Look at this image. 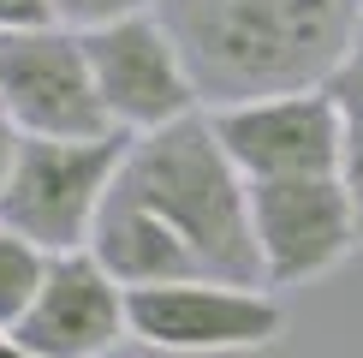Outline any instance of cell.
<instances>
[{"instance_id": "obj_4", "label": "cell", "mask_w": 363, "mask_h": 358, "mask_svg": "<svg viewBox=\"0 0 363 358\" xmlns=\"http://www.w3.org/2000/svg\"><path fill=\"white\" fill-rule=\"evenodd\" d=\"M0 114L24 138H108L119 131L101 108L84 30L66 24L0 30Z\"/></svg>"}, {"instance_id": "obj_12", "label": "cell", "mask_w": 363, "mask_h": 358, "mask_svg": "<svg viewBox=\"0 0 363 358\" xmlns=\"http://www.w3.org/2000/svg\"><path fill=\"white\" fill-rule=\"evenodd\" d=\"M334 96L345 114V149H340V179L352 191V215H357V239H363V48L334 72Z\"/></svg>"}, {"instance_id": "obj_15", "label": "cell", "mask_w": 363, "mask_h": 358, "mask_svg": "<svg viewBox=\"0 0 363 358\" xmlns=\"http://www.w3.org/2000/svg\"><path fill=\"white\" fill-rule=\"evenodd\" d=\"M18 143H24V131L12 126L6 114H0V191H6V179H12V161H18Z\"/></svg>"}, {"instance_id": "obj_8", "label": "cell", "mask_w": 363, "mask_h": 358, "mask_svg": "<svg viewBox=\"0 0 363 358\" xmlns=\"http://www.w3.org/2000/svg\"><path fill=\"white\" fill-rule=\"evenodd\" d=\"M215 119L226 156L245 168V179H298V173H340L345 114L334 84L256 96L233 108H203Z\"/></svg>"}, {"instance_id": "obj_17", "label": "cell", "mask_w": 363, "mask_h": 358, "mask_svg": "<svg viewBox=\"0 0 363 358\" xmlns=\"http://www.w3.org/2000/svg\"><path fill=\"white\" fill-rule=\"evenodd\" d=\"M357 48H363V42H357Z\"/></svg>"}, {"instance_id": "obj_6", "label": "cell", "mask_w": 363, "mask_h": 358, "mask_svg": "<svg viewBox=\"0 0 363 358\" xmlns=\"http://www.w3.org/2000/svg\"><path fill=\"white\" fill-rule=\"evenodd\" d=\"M250 221L262 251L268 287L322 281L363 245L352 191L340 173H298V179H250Z\"/></svg>"}, {"instance_id": "obj_16", "label": "cell", "mask_w": 363, "mask_h": 358, "mask_svg": "<svg viewBox=\"0 0 363 358\" xmlns=\"http://www.w3.org/2000/svg\"><path fill=\"white\" fill-rule=\"evenodd\" d=\"M0 358H36V352H30L24 340L12 335V328H0Z\"/></svg>"}, {"instance_id": "obj_11", "label": "cell", "mask_w": 363, "mask_h": 358, "mask_svg": "<svg viewBox=\"0 0 363 358\" xmlns=\"http://www.w3.org/2000/svg\"><path fill=\"white\" fill-rule=\"evenodd\" d=\"M42 275H48V251L36 239L0 227V328H18V317L30 310Z\"/></svg>"}, {"instance_id": "obj_7", "label": "cell", "mask_w": 363, "mask_h": 358, "mask_svg": "<svg viewBox=\"0 0 363 358\" xmlns=\"http://www.w3.org/2000/svg\"><path fill=\"white\" fill-rule=\"evenodd\" d=\"M84 48H89V72H96L101 108L131 138L138 131H161V126H173V119L203 108L196 78H191L185 54H179L173 30L161 24V12L84 30Z\"/></svg>"}, {"instance_id": "obj_2", "label": "cell", "mask_w": 363, "mask_h": 358, "mask_svg": "<svg viewBox=\"0 0 363 358\" xmlns=\"http://www.w3.org/2000/svg\"><path fill=\"white\" fill-rule=\"evenodd\" d=\"M113 191L143 203L203 263V275L268 287L262 251H256V221H250V179L226 156L208 114H185L161 131H138L125 161H119Z\"/></svg>"}, {"instance_id": "obj_13", "label": "cell", "mask_w": 363, "mask_h": 358, "mask_svg": "<svg viewBox=\"0 0 363 358\" xmlns=\"http://www.w3.org/2000/svg\"><path fill=\"white\" fill-rule=\"evenodd\" d=\"M161 0H54V24L66 30H101V24H119V18H143L155 12Z\"/></svg>"}, {"instance_id": "obj_5", "label": "cell", "mask_w": 363, "mask_h": 358, "mask_svg": "<svg viewBox=\"0 0 363 358\" xmlns=\"http://www.w3.org/2000/svg\"><path fill=\"white\" fill-rule=\"evenodd\" d=\"M286 335V305L274 287L245 281H167L131 287V340L179 358H220V352H262Z\"/></svg>"}, {"instance_id": "obj_14", "label": "cell", "mask_w": 363, "mask_h": 358, "mask_svg": "<svg viewBox=\"0 0 363 358\" xmlns=\"http://www.w3.org/2000/svg\"><path fill=\"white\" fill-rule=\"evenodd\" d=\"M54 24V0H0V30H30Z\"/></svg>"}, {"instance_id": "obj_1", "label": "cell", "mask_w": 363, "mask_h": 358, "mask_svg": "<svg viewBox=\"0 0 363 358\" xmlns=\"http://www.w3.org/2000/svg\"><path fill=\"white\" fill-rule=\"evenodd\" d=\"M203 108L334 84L363 42V0H161Z\"/></svg>"}, {"instance_id": "obj_9", "label": "cell", "mask_w": 363, "mask_h": 358, "mask_svg": "<svg viewBox=\"0 0 363 358\" xmlns=\"http://www.w3.org/2000/svg\"><path fill=\"white\" fill-rule=\"evenodd\" d=\"M12 335L36 358H101L131 335V287H119L96 251H54L30 310Z\"/></svg>"}, {"instance_id": "obj_10", "label": "cell", "mask_w": 363, "mask_h": 358, "mask_svg": "<svg viewBox=\"0 0 363 358\" xmlns=\"http://www.w3.org/2000/svg\"><path fill=\"white\" fill-rule=\"evenodd\" d=\"M89 251H96V263L108 268L119 287H167V281L203 275V263L143 203H131L125 191H108V203L96 215V233H89Z\"/></svg>"}, {"instance_id": "obj_3", "label": "cell", "mask_w": 363, "mask_h": 358, "mask_svg": "<svg viewBox=\"0 0 363 358\" xmlns=\"http://www.w3.org/2000/svg\"><path fill=\"white\" fill-rule=\"evenodd\" d=\"M131 131L108 138H24L12 179L0 191V227L36 239L42 251H84L108 203Z\"/></svg>"}]
</instances>
